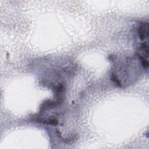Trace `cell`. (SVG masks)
Instances as JSON below:
<instances>
[{
	"label": "cell",
	"mask_w": 149,
	"mask_h": 149,
	"mask_svg": "<svg viewBox=\"0 0 149 149\" xmlns=\"http://www.w3.org/2000/svg\"><path fill=\"white\" fill-rule=\"evenodd\" d=\"M148 26L147 22H142L140 24L137 29V33L139 38L141 41H147L148 37Z\"/></svg>",
	"instance_id": "obj_1"
}]
</instances>
